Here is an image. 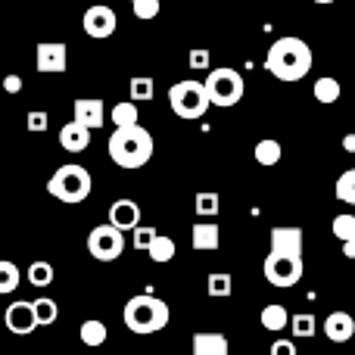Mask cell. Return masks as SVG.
I'll return each mask as SVG.
<instances>
[{
  "instance_id": "1",
  "label": "cell",
  "mask_w": 355,
  "mask_h": 355,
  "mask_svg": "<svg viewBox=\"0 0 355 355\" xmlns=\"http://www.w3.org/2000/svg\"><path fill=\"white\" fill-rule=\"evenodd\" d=\"M312 47H309L302 37H277L275 44L265 53V69L268 75H275L277 81H302L309 72H312Z\"/></svg>"
},
{
  "instance_id": "2",
  "label": "cell",
  "mask_w": 355,
  "mask_h": 355,
  "mask_svg": "<svg viewBox=\"0 0 355 355\" xmlns=\"http://www.w3.org/2000/svg\"><path fill=\"white\" fill-rule=\"evenodd\" d=\"M106 150H110V159L116 162L119 168L135 172V168H144L150 159H153V135H150L141 122L122 125V128H116L110 135Z\"/></svg>"
},
{
  "instance_id": "3",
  "label": "cell",
  "mask_w": 355,
  "mask_h": 355,
  "mask_svg": "<svg viewBox=\"0 0 355 355\" xmlns=\"http://www.w3.org/2000/svg\"><path fill=\"white\" fill-rule=\"evenodd\" d=\"M122 318H125V327H128L131 334L150 337V334H159L162 327L168 324L172 312H168L166 300H159V296H153V293H137V296H131V300L125 302Z\"/></svg>"
},
{
  "instance_id": "4",
  "label": "cell",
  "mask_w": 355,
  "mask_h": 355,
  "mask_svg": "<svg viewBox=\"0 0 355 355\" xmlns=\"http://www.w3.org/2000/svg\"><path fill=\"white\" fill-rule=\"evenodd\" d=\"M91 187H94L91 172H87L85 166H78V162H66V166H60L47 181V193L53 196V200L66 202V206H78V202H85L87 196H91Z\"/></svg>"
},
{
  "instance_id": "5",
  "label": "cell",
  "mask_w": 355,
  "mask_h": 355,
  "mask_svg": "<svg viewBox=\"0 0 355 355\" xmlns=\"http://www.w3.org/2000/svg\"><path fill=\"white\" fill-rule=\"evenodd\" d=\"M168 106L178 119L184 122H196L209 112L212 100H209V91L202 81H178V85L168 87Z\"/></svg>"
},
{
  "instance_id": "6",
  "label": "cell",
  "mask_w": 355,
  "mask_h": 355,
  "mask_svg": "<svg viewBox=\"0 0 355 355\" xmlns=\"http://www.w3.org/2000/svg\"><path fill=\"white\" fill-rule=\"evenodd\" d=\"M209 91V100H212V106H221V110H227V106H237L240 100H243V75L237 72V69L231 66H221V69H212L209 72V78L202 81Z\"/></svg>"
},
{
  "instance_id": "7",
  "label": "cell",
  "mask_w": 355,
  "mask_h": 355,
  "mask_svg": "<svg viewBox=\"0 0 355 355\" xmlns=\"http://www.w3.org/2000/svg\"><path fill=\"white\" fill-rule=\"evenodd\" d=\"M302 271H306L302 256H293V252H275L271 250L268 256H265V262H262L265 281H268L271 287H277V290L296 287V284L302 281Z\"/></svg>"
},
{
  "instance_id": "8",
  "label": "cell",
  "mask_w": 355,
  "mask_h": 355,
  "mask_svg": "<svg viewBox=\"0 0 355 355\" xmlns=\"http://www.w3.org/2000/svg\"><path fill=\"white\" fill-rule=\"evenodd\" d=\"M87 252H91L97 262H116L125 252V234L122 227H116L112 221L106 225H97L91 234H87Z\"/></svg>"
},
{
  "instance_id": "9",
  "label": "cell",
  "mask_w": 355,
  "mask_h": 355,
  "mask_svg": "<svg viewBox=\"0 0 355 355\" xmlns=\"http://www.w3.org/2000/svg\"><path fill=\"white\" fill-rule=\"evenodd\" d=\"M81 25H85V35L87 37H94V41H106V37L116 35L119 16H116V10H112V6L97 3V6H87V10H85Z\"/></svg>"
},
{
  "instance_id": "10",
  "label": "cell",
  "mask_w": 355,
  "mask_h": 355,
  "mask_svg": "<svg viewBox=\"0 0 355 355\" xmlns=\"http://www.w3.org/2000/svg\"><path fill=\"white\" fill-rule=\"evenodd\" d=\"M35 69L41 75H62L69 69V47L62 41H41L35 47Z\"/></svg>"
},
{
  "instance_id": "11",
  "label": "cell",
  "mask_w": 355,
  "mask_h": 355,
  "mask_svg": "<svg viewBox=\"0 0 355 355\" xmlns=\"http://www.w3.org/2000/svg\"><path fill=\"white\" fill-rule=\"evenodd\" d=\"M3 324L10 334H16V337H28V334H35L37 327V318H35V306L25 300L12 302V306H6L3 312Z\"/></svg>"
},
{
  "instance_id": "12",
  "label": "cell",
  "mask_w": 355,
  "mask_h": 355,
  "mask_svg": "<svg viewBox=\"0 0 355 355\" xmlns=\"http://www.w3.org/2000/svg\"><path fill=\"white\" fill-rule=\"evenodd\" d=\"M72 119H75V122H81V125H87L91 131L103 128V122H106L103 100H97V97H78V100H75V106H72Z\"/></svg>"
},
{
  "instance_id": "13",
  "label": "cell",
  "mask_w": 355,
  "mask_h": 355,
  "mask_svg": "<svg viewBox=\"0 0 355 355\" xmlns=\"http://www.w3.org/2000/svg\"><path fill=\"white\" fill-rule=\"evenodd\" d=\"M190 246H193L196 252H215L221 246V227L215 225V221L200 218L190 227Z\"/></svg>"
},
{
  "instance_id": "14",
  "label": "cell",
  "mask_w": 355,
  "mask_h": 355,
  "mask_svg": "<svg viewBox=\"0 0 355 355\" xmlns=\"http://www.w3.org/2000/svg\"><path fill=\"white\" fill-rule=\"evenodd\" d=\"M60 147L66 150V153H85L87 147H91V128L81 122H66L60 128Z\"/></svg>"
},
{
  "instance_id": "15",
  "label": "cell",
  "mask_w": 355,
  "mask_h": 355,
  "mask_svg": "<svg viewBox=\"0 0 355 355\" xmlns=\"http://www.w3.org/2000/svg\"><path fill=\"white\" fill-rule=\"evenodd\" d=\"M321 331H324V337L331 343H346V340L355 337V318L349 312H331L324 318V324H321Z\"/></svg>"
},
{
  "instance_id": "16",
  "label": "cell",
  "mask_w": 355,
  "mask_h": 355,
  "mask_svg": "<svg viewBox=\"0 0 355 355\" xmlns=\"http://www.w3.org/2000/svg\"><path fill=\"white\" fill-rule=\"evenodd\" d=\"M271 250L275 252H293V256H302V231L293 225H281L271 227Z\"/></svg>"
},
{
  "instance_id": "17",
  "label": "cell",
  "mask_w": 355,
  "mask_h": 355,
  "mask_svg": "<svg viewBox=\"0 0 355 355\" xmlns=\"http://www.w3.org/2000/svg\"><path fill=\"white\" fill-rule=\"evenodd\" d=\"M110 221L116 227H122V231H135L137 225H141V206H137L135 200H116L110 206Z\"/></svg>"
},
{
  "instance_id": "18",
  "label": "cell",
  "mask_w": 355,
  "mask_h": 355,
  "mask_svg": "<svg viewBox=\"0 0 355 355\" xmlns=\"http://www.w3.org/2000/svg\"><path fill=\"white\" fill-rule=\"evenodd\" d=\"M190 349L193 355H227V337L218 331H196Z\"/></svg>"
},
{
  "instance_id": "19",
  "label": "cell",
  "mask_w": 355,
  "mask_h": 355,
  "mask_svg": "<svg viewBox=\"0 0 355 355\" xmlns=\"http://www.w3.org/2000/svg\"><path fill=\"white\" fill-rule=\"evenodd\" d=\"M312 97L318 100L321 106H334L340 97H343V87H340V81H337V78H331V75H324V78H318V81H315V87H312Z\"/></svg>"
},
{
  "instance_id": "20",
  "label": "cell",
  "mask_w": 355,
  "mask_h": 355,
  "mask_svg": "<svg viewBox=\"0 0 355 355\" xmlns=\"http://www.w3.org/2000/svg\"><path fill=\"white\" fill-rule=\"evenodd\" d=\"M252 156H256L259 166L271 168V166H277V162H281L284 147H281V141H275V137H262V141L256 144V150H252Z\"/></svg>"
},
{
  "instance_id": "21",
  "label": "cell",
  "mask_w": 355,
  "mask_h": 355,
  "mask_svg": "<svg viewBox=\"0 0 355 355\" xmlns=\"http://www.w3.org/2000/svg\"><path fill=\"white\" fill-rule=\"evenodd\" d=\"M106 337H110V331H106L103 321H97V318L81 321V327H78V340H81L85 346H103V343H106Z\"/></svg>"
},
{
  "instance_id": "22",
  "label": "cell",
  "mask_w": 355,
  "mask_h": 355,
  "mask_svg": "<svg viewBox=\"0 0 355 355\" xmlns=\"http://www.w3.org/2000/svg\"><path fill=\"white\" fill-rule=\"evenodd\" d=\"M175 250H178V246H175L172 237H166V234H156L153 243L147 246V256L153 259L156 265H166V262H172V259H175Z\"/></svg>"
},
{
  "instance_id": "23",
  "label": "cell",
  "mask_w": 355,
  "mask_h": 355,
  "mask_svg": "<svg viewBox=\"0 0 355 355\" xmlns=\"http://www.w3.org/2000/svg\"><path fill=\"white\" fill-rule=\"evenodd\" d=\"M110 122L116 125V128H122V125H137L141 122V110H137L135 100H122V103L112 106Z\"/></svg>"
},
{
  "instance_id": "24",
  "label": "cell",
  "mask_w": 355,
  "mask_h": 355,
  "mask_svg": "<svg viewBox=\"0 0 355 355\" xmlns=\"http://www.w3.org/2000/svg\"><path fill=\"white\" fill-rule=\"evenodd\" d=\"M206 290L212 300H227V296L234 293V277L227 275V271H212V275L206 277Z\"/></svg>"
},
{
  "instance_id": "25",
  "label": "cell",
  "mask_w": 355,
  "mask_h": 355,
  "mask_svg": "<svg viewBox=\"0 0 355 355\" xmlns=\"http://www.w3.org/2000/svg\"><path fill=\"white\" fill-rule=\"evenodd\" d=\"M259 321H262L265 331H275V334L290 327V315H287V309L284 306H265L262 315H259Z\"/></svg>"
},
{
  "instance_id": "26",
  "label": "cell",
  "mask_w": 355,
  "mask_h": 355,
  "mask_svg": "<svg viewBox=\"0 0 355 355\" xmlns=\"http://www.w3.org/2000/svg\"><path fill=\"white\" fill-rule=\"evenodd\" d=\"M19 284H22V271H19V265H16V262H6V259H0V296L16 293Z\"/></svg>"
},
{
  "instance_id": "27",
  "label": "cell",
  "mask_w": 355,
  "mask_h": 355,
  "mask_svg": "<svg viewBox=\"0 0 355 355\" xmlns=\"http://www.w3.org/2000/svg\"><path fill=\"white\" fill-rule=\"evenodd\" d=\"M193 209L200 218H212V215H218V209H221V196L215 193V190H200V193L193 196Z\"/></svg>"
},
{
  "instance_id": "28",
  "label": "cell",
  "mask_w": 355,
  "mask_h": 355,
  "mask_svg": "<svg viewBox=\"0 0 355 355\" xmlns=\"http://www.w3.org/2000/svg\"><path fill=\"white\" fill-rule=\"evenodd\" d=\"M331 231H334V237H337L340 243H355V215H352V212L334 215Z\"/></svg>"
},
{
  "instance_id": "29",
  "label": "cell",
  "mask_w": 355,
  "mask_h": 355,
  "mask_svg": "<svg viewBox=\"0 0 355 355\" xmlns=\"http://www.w3.org/2000/svg\"><path fill=\"white\" fill-rule=\"evenodd\" d=\"M31 306H35L37 327H47V324H53V321L60 318V306H56V302L50 300V296H41V300H35Z\"/></svg>"
},
{
  "instance_id": "30",
  "label": "cell",
  "mask_w": 355,
  "mask_h": 355,
  "mask_svg": "<svg viewBox=\"0 0 355 355\" xmlns=\"http://www.w3.org/2000/svg\"><path fill=\"white\" fill-rule=\"evenodd\" d=\"M334 193H337L340 202H346V206H355V168H346V172L337 178V184H334Z\"/></svg>"
},
{
  "instance_id": "31",
  "label": "cell",
  "mask_w": 355,
  "mask_h": 355,
  "mask_svg": "<svg viewBox=\"0 0 355 355\" xmlns=\"http://www.w3.org/2000/svg\"><path fill=\"white\" fill-rule=\"evenodd\" d=\"M153 94H156V85H153V78H147V75H137V78L128 81V97L135 100V103L153 100Z\"/></svg>"
},
{
  "instance_id": "32",
  "label": "cell",
  "mask_w": 355,
  "mask_h": 355,
  "mask_svg": "<svg viewBox=\"0 0 355 355\" xmlns=\"http://www.w3.org/2000/svg\"><path fill=\"white\" fill-rule=\"evenodd\" d=\"M28 284H35V287H50L53 284V265L44 262V259H37V262L28 265Z\"/></svg>"
},
{
  "instance_id": "33",
  "label": "cell",
  "mask_w": 355,
  "mask_h": 355,
  "mask_svg": "<svg viewBox=\"0 0 355 355\" xmlns=\"http://www.w3.org/2000/svg\"><path fill=\"white\" fill-rule=\"evenodd\" d=\"M315 327H318V321H315V315H293L290 318V334H293V340H309V337H315Z\"/></svg>"
},
{
  "instance_id": "34",
  "label": "cell",
  "mask_w": 355,
  "mask_h": 355,
  "mask_svg": "<svg viewBox=\"0 0 355 355\" xmlns=\"http://www.w3.org/2000/svg\"><path fill=\"white\" fill-rule=\"evenodd\" d=\"M131 10H135V16L141 19V22H150V19L159 16L162 3L159 0H131Z\"/></svg>"
},
{
  "instance_id": "35",
  "label": "cell",
  "mask_w": 355,
  "mask_h": 355,
  "mask_svg": "<svg viewBox=\"0 0 355 355\" xmlns=\"http://www.w3.org/2000/svg\"><path fill=\"white\" fill-rule=\"evenodd\" d=\"M156 227H147V225H137L135 227V250H141V252H147V246L153 243V237H156Z\"/></svg>"
},
{
  "instance_id": "36",
  "label": "cell",
  "mask_w": 355,
  "mask_h": 355,
  "mask_svg": "<svg viewBox=\"0 0 355 355\" xmlns=\"http://www.w3.org/2000/svg\"><path fill=\"white\" fill-rule=\"evenodd\" d=\"M187 56H190V60H187L190 69H209V62H212V56H209L206 47H193Z\"/></svg>"
},
{
  "instance_id": "37",
  "label": "cell",
  "mask_w": 355,
  "mask_h": 355,
  "mask_svg": "<svg viewBox=\"0 0 355 355\" xmlns=\"http://www.w3.org/2000/svg\"><path fill=\"white\" fill-rule=\"evenodd\" d=\"M47 112H41V110H35V112H28V131H47Z\"/></svg>"
},
{
  "instance_id": "38",
  "label": "cell",
  "mask_w": 355,
  "mask_h": 355,
  "mask_svg": "<svg viewBox=\"0 0 355 355\" xmlns=\"http://www.w3.org/2000/svg\"><path fill=\"white\" fill-rule=\"evenodd\" d=\"M271 355H296V343L293 340H275L271 343Z\"/></svg>"
},
{
  "instance_id": "39",
  "label": "cell",
  "mask_w": 355,
  "mask_h": 355,
  "mask_svg": "<svg viewBox=\"0 0 355 355\" xmlns=\"http://www.w3.org/2000/svg\"><path fill=\"white\" fill-rule=\"evenodd\" d=\"M3 91L6 94H19V91H22V78H19V75H6V78H3Z\"/></svg>"
},
{
  "instance_id": "40",
  "label": "cell",
  "mask_w": 355,
  "mask_h": 355,
  "mask_svg": "<svg viewBox=\"0 0 355 355\" xmlns=\"http://www.w3.org/2000/svg\"><path fill=\"white\" fill-rule=\"evenodd\" d=\"M343 150H346V153H355V135H346L343 137Z\"/></svg>"
},
{
  "instance_id": "41",
  "label": "cell",
  "mask_w": 355,
  "mask_h": 355,
  "mask_svg": "<svg viewBox=\"0 0 355 355\" xmlns=\"http://www.w3.org/2000/svg\"><path fill=\"white\" fill-rule=\"evenodd\" d=\"M343 256L346 259H355V243H343Z\"/></svg>"
},
{
  "instance_id": "42",
  "label": "cell",
  "mask_w": 355,
  "mask_h": 355,
  "mask_svg": "<svg viewBox=\"0 0 355 355\" xmlns=\"http://www.w3.org/2000/svg\"><path fill=\"white\" fill-rule=\"evenodd\" d=\"M315 3H321V6H327V3H337V0H315Z\"/></svg>"
}]
</instances>
